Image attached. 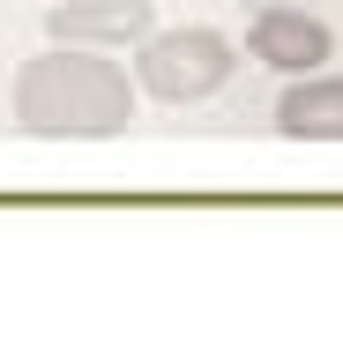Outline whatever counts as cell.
Wrapping results in <instances>:
<instances>
[{
	"instance_id": "1",
	"label": "cell",
	"mask_w": 343,
	"mask_h": 358,
	"mask_svg": "<svg viewBox=\"0 0 343 358\" xmlns=\"http://www.w3.org/2000/svg\"><path fill=\"white\" fill-rule=\"evenodd\" d=\"M8 112L23 134H45V142H97L135 120V83L127 67L97 60V45H52L15 67Z\"/></svg>"
},
{
	"instance_id": "2",
	"label": "cell",
	"mask_w": 343,
	"mask_h": 358,
	"mask_svg": "<svg viewBox=\"0 0 343 358\" xmlns=\"http://www.w3.org/2000/svg\"><path fill=\"white\" fill-rule=\"evenodd\" d=\"M239 67V45L209 22H187V30H149L135 45V90L157 97V105H202L231 83Z\"/></svg>"
},
{
	"instance_id": "3",
	"label": "cell",
	"mask_w": 343,
	"mask_h": 358,
	"mask_svg": "<svg viewBox=\"0 0 343 358\" xmlns=\"http://www.w3.org/2000/svg\"><path fill=\"white\" fill-rule=\"evenodd\" d=\"M247 52L276 75H314V67L336 60V30L321 15H306V8H261L247 22Z\"/></svg>"
},
{
	"instance_id": "4",
	"label": "cell",
	"mask_w": 343,
	"mask_h": 358,
	"mask_svg": "<svg viewBox=\"0 0 343 358\" xmlns=\"http://www.w3.org/2000/svg\"><path fill=\"white\" fill-rule=\"evenodd\" d=\"M52 45H142L157 30V0H45Z\"/></svg>"
},
{
	"instance_id": "5",
	"label": "cell",
	"mask_w": 343,
	"mask_h": 358,
	"mask_svg": "<svg viewBox=\"0 0 343 358\" xmlns=\"http://www.w3.org/2000/svg\"><path fill=\"white\" fill-rule=\"evenodd\" d=\"M276 134L291 142H343V75L314 67L276 97Z\"/></svg>"
}]
</instances>
